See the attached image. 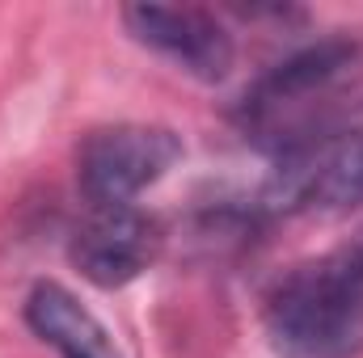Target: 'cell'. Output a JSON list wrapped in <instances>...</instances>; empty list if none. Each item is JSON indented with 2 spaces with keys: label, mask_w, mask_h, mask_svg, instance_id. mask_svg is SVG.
I'll use <instances>...</instances> for the list:
<instances>
[{
  "label": "cell",
  "mask_w": 363,
  "mask_h": 358,
  "mask_svg": "<svg viewBox=\"0 0 363 358\" xmlns=\"http://www.w3.org/2000/svg\"><path fill=\"white\" fill-rule=\"evenodd\" d=\"M363 72V38L330 34L308 42L267 68L237 105V122L245 139L267 148L274 161L317 144L342 110H330L334 93Z\"/></svg>",
  "instance_id": "1"
},
{
  "label": "cell",
  "mask_w": 363,
  "mask_h": 358,
  "mask_svg": "<svg viewBox=\"0 0 363 358\" xmlns=\"http://www.w3.org/2000/svg\"><path fill=\"white\" fill-rule=\"evenodd\" d=\"M262 329L279 358H359L363 241L287 270L267 291Z\"/></svg>",
  "instance_id": "2"
},
{
  "label": "cell",
  "mask_w": 363,
  "mask_h": 358,
  "mask_svg": "<svg viewBox=\"0 0 363 358\" xmlns=\"http://www.w3.org/2000/svg\"><path fill=\"white\" fill-rule=\"evenodd\" d=\"M363 202V101H351L338 122L308 148L274 161L262 190V211H338Z\"/></svg>",
  "instance_id": "3"
},
{
  "label": "cell",
  "mask_w": 363,
  "mask_h": 358,
  "mask_svg": "<svg viewBox=\"0 0 363 358\" xmlns=\"http://www.w3.org/2000/svg\"><path fill=\"white\" fill-rule=\"evenodd\" d=\"M182 135L161 122H114L97 127L77 148V190L85 207H135L182 161Z\"/></svg>",
  "instance_id": "4"
},
{
  "label": "cell",
  "mask_w": 363,
  "mask_h": 358,
  "mask_svg": "<svg viewBox=\"0 0 363 358\" xmlns=\"http://www.w3.org/2000/svg\"><path fill=\"white\" fill-rule=\"evenodd\" d=\"M118 17H123V30L131 34V42L161 55L165 64L186 72L190 81L220 85L237 64V38L228 34V25L211 8H199V4H127Z\"/></svg>",
  "instance_id": "5"
},
{
  "label": "cell",
  "mask_w": 363,
  "mask_h": 358,
  "mask_svg": "<svg viewBox=\"0 0 363 358\" xmlns=\"http://www.w3.org/2000/svg\"><path fill=\"white\" fill-rule=\"evenodd\" d=\"M157 253H161V228L140 207H97L77 224L68 241V258L77 274L101 291H123L127 282H135L157 262Z\"/></svg>",
  "instance_id": "6"
},
{
  "label": "cell",
  "mask_w": 363,
  "mask_h": 358,
  "mask_svg": "<svg viewBox=\"0 0 363 358\" xmlns=\"http://www.w3.org/2000/svg\"><path fill=\"white\" fill-rule=\"evenodd\" d=\"M21 316L26 329L60 358H127L118 337L106 329V321L55 278H43L26 291Z\"/></svg>",
  "instance_id": "7"
}]
</instances>
